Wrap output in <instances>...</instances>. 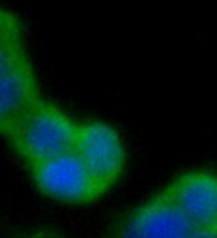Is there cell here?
Returning a JSON list of instances; mask_svg holds the SVG:
<instances>
[{"mask_svg": "<svg viewBox=\"0 0 217 238\" xmlns=\"http://www.w3.org/2000/svg\"><path fill=\"white\" fill-rule=\"evenodd\" d=\"M22 35H24V28L20 18L9 8L0 7V43Z\"/></svg>", "mask_w": 217, "mask_h": 238, "instance_id": "7", "label": "cell"}, {"mask_svg": "<svg viewBox=\"0 0 217 238\" xmlns=\"http://www.w3.org/2000/svg\"><path fill=\"white\" fill-rule=\"evenodd\" d=\"M73 153L104 193L120 178L127 161L120 133L103 121L79 124Z\"/></svg>", "mask_w": 217, "mask_h": 238, "instance_id": "2", "label": "cell"}, {"mask_svg": "<svg viewBox=\"0 0 217 238\" xmlns=\"http://www.w3.org/2000/svg\"><path fill=\"white\" fill-rule=\"evenodd\" d=\"M43 97L29 55L0 75V134Z\"/></svg>", "mask_w": 217, "mask_h": 238, "instance_id": "6", "label": "cell"}, {"mask_svg": "<svg viewBox=\"0 0 217 238\" xmlns=\"http://www.w3.org/2000/svg\"><path fill=\"white\" fill-rule=\"evenodd\" d=\"M79 124L55 103L41 97L3 137L31 168L73 152Z\"/></svg>", "mask_w": 217, "mask_h": 238, "instance_id": "1", "label": "cell"}, {"mask_svg": "<svg viewBox=\"0 0 217 238\" xmlns=\"http://www.w3.org/2000/svg\"><path fill=\"white\" fill-rule=\"evenodd\" d=\"M18 238H68L64 233L52 226H39L28 231L16 234Z\"/></svg>", "mask_w": 217, "mask_h": 238, "instance_id": "8", "label": "cell"}, {"mask_svg": "<svg viewBox=\"0 0 217 238\" xmlns=\"http://www.w3.org/2000/svg\"><path fill=\"white\" fill-rule=\"evenodd\" d=\"M193 231L217 230V174L187 172L163 189Z\"/></svg>", "mask_w": 217, "mask_h": 238, "instance_id": "5", "label": "cell"}, {"mask_svg": "<svg viewBox=\"0 0 217 238\" xmlns=\"http://www.w3.org/2000/svg\"><path fill=\"white\" fill-rule=\"evenodd\" d=\"M28 170L39 192L59 202L85 205L104 194L73 152L31 166Z\"/></svg>", "mask_w": 217, "mask_h": 238, "instance_id": "3", "label": "cell"}, {"mask_svg": "<svg viewBox=\"0 0 217 238\" xmlns=\"http://www.w3.org/2000/svg\"><path fill=\"white\" fill-rule=\"evenodd\" d=\"M189 238H217V230L208 231H192Z\"/></svg>", "mask_w": 217, "mask_h": 238, "instance_id": "9", "label": "cell"}, {"mask_svg": "<svg viewBox=\"0 0 217 238\" xmlns=\"http://www.w3.org/2000/svg\"><path fill=\"white\" fill-rule=\"evenodd\" d=\"M192 231L161 190L121 215L104 238H189Z\"/></svg>", "mask_w": 217, "mask_h": 238, "instance_id": "4", "label": "cell"}, {"mask_svg": "<svg viewBox=\"0 0 217 238\" xmlns=\"http://www.w3.org/2000/svg\"><path fill=\"white\" fill-rule=\"evenodd\" d=\"M11 238H18V237H16V235H13V237H11Z\"/></svg>", "mask_w": 217, "mask_h": 238, "instance_id": "10", "label": "cell"}]
</instances>
